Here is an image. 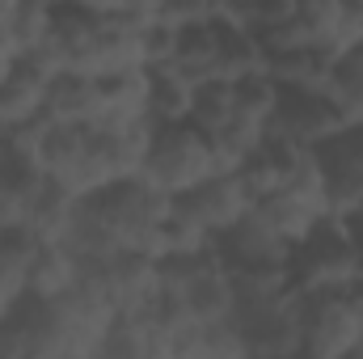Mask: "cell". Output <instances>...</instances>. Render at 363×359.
I'll list each match as a JSON object with an SVG mask.
<instances>
[{"label":"cell","mask_w":363,"mask_h":359,"mask_svg":"<svg viewBox=\"0 0 363 359\" xmlns=\"http://www.w3.org/2000/svg\"><path fill=\"white\" fill-rule=\"evenodd\" d=\"M144 182H152L157 190H165L169 199H182L190 190H199L207 178H216V148L211 136L199 123H169L157 127L152 153L144 161Z\"/></svg>","instance_id":"cell-1"},{"label":"cell","mask_w":363,"mask_h":359,"mask_svg":"<svg viewBox=\"0 0 363 359\" xmlns=\"http://www.w3.org/2000/svg\"><path fill=\"white\" fill-rule=\"evenodd\" d=\"M363 351V321L351 292H304V351L313 359H347Z\"/></svg>","instance_id":"cell-2"},{"label":"cell","mask_w":363,"mask_h":359,"mask_svg":"<svg viewBox=\"0 0 363 359\" xmlns=\"http://www.w3.org/2000/svg\"><path fill=\"white\" fill-rule=\"evenodd\" d=\"M342 131H347V118H342V110L334 106L330 93L283 89V101H279V110H274V118H271V140L321 153Z\"/></svg>","instance_id":"cell-3"},{"label":"cell","mask_w":363,"mask_h":359,"mask_svg":"<svg viewBox=\"0 0 363 359\" xmlns=\"http://www.w3.org/2000/svg\"><path fill=\"white\" fill-rule=\"evenodd\" d=\"M81 270L93 275V279H101V287L110 292V300H114L118 313L148 309L161 296V287H165L161 263L157 258H144V254H131V250H123V254H114L106 263H89V267H81Z\"/></svg>","instance_id":"cell-4"},{"label":"cell","mask_w":363,"mask_h":359,"mask_svg":"<svg viewBox=\"0 0 363 359\" xmlns=\"http://www.w3.org/2000/svg\"><path fill=\"white\" fill-rule=\"evenodd\" d=\"M182 207L211 233V237H224L233 224H241L258 203H254V194H250V186L241 174H216V178H207L199 190H190V194H182L178 199Z\"/></svg>","instance_id":"cell-5"},{"label":"cell","mask_w":363,"mask_h":359,"mask_svg":"<svg viewBox=\"0 0 363 359\" xmlns=\"http://www.w3.org/2000/svg\"><path fill=\"white\" fill-rule=\"evenodd\" d=\"M43 114L55 123V127H97L106 118V93H101V77L89 72H60L51 85H47V101H43Z\"/></svg>","instance_id":"cell-6"},{"label":"cell","mask_w":363,"mask_h":359,"mask_svg":"<svg viewBox=\"0 0 363 359\" xmlns=\"http://www.w3.org/2000/svg\"><path fill=\"white\" fill-rule=\"evenodd\" d=\"M216 250L224 254L228 267H271V263H291V245L262 220V211L254 207L241 224H233L224 237H216Z\"/></svg>","instance_id":"cell-7"},{"label":"cell","mask_w":363,"mask_h":359,"mask_svg":"<svg viewBox=\"0 0 363 359\" xmlns=\"http://www.w3.org/2000/svg\"><path fill=\"white\" fill-rule=\"evenodd\" d=\"M81 283V258L64 241H38L34 263H30V296L55 300Z\"/></svg>","instance_id":"cell-8"},{"label":"cell","mask_w":363,"mask_h":359,"mask_svg":"<svg viewBox=\"0 0 363 359\" xmlns=\"http://www.w3.org/2000/svg\"><path fill=\"white\" fill-rule=\"evenodd\" d=\"M38 241L21 228L0 241V317H9L26 296H30V263H34Z\"/></svg>","instance_id":"cell-9"},{"label":"cell","mask_w":363,"mask_h":359,"mask_svg":"<svg viewBox=\"0 0 363 359\" xmlns=\"http://www.w3.org/2000/svg\"><path fill=\"white\" fill-rule=\"evenodd\" d=\"M194 93L199 85H190L178 72H152V106L148 114L157 118V127H169V123H190L194 118Z\"/></svg>","instance_id":"cell-10"},{"label":"cell","mask_w":363,"mask_h":359,"mask_svg":"<svg viewBox=\"0 0 363 359\" xmlns=\"http://www.w3.org/2000/svg\"><path fill=\"white\" fill-rule=\"evenodd\" d=\"M258 211H262V220L271 224L274 233L296 250V245H304L313 233H317V224H321V216H313L308 207H300L296 199H287V194H271V199H262L258 203Z\"/></svg>","instance_id":"cell-11"},{"label":"cell","mask_w":363,"mask_h":359,"mask_svg":"<svg viewBox=\"0 0 363 359\" xmlns=\"http://www.w3.org/2000/svg\"><path fill=\"white\" fill-rule=\"evenodd\" d=\"M250 355V338L233 317H220V321H203V347H199V359H241Z\"/></svg>","instance_id":"cell-12"},{"label":"cell","mask_w":363,"mask_h":359,"mask_svg":"<svg viewBox=\"0 0 363 359\" xmlns=\"http://www.w3.org/2000/svg\"><path fill=\"white\" fill-rule=\"evenodd\" d=\"M359 43H363V0H342L338 21H334V30H330L321 51H330L334 60H347Z\"/></svg>","instance_id":"cell-13"},{"label":"cell","mask_w":363,"mask_h":359,"mask_svg":"<svg viewBox=\"0 0 363 359\" xmlns=\"http://www.w3.org/2000/svg\"><path fill=\"white\" fill-rule=\"evenodd\" d=\"M157 13L174 30H194V26H216L220 21V0H157Z\"/></svg>","instance_id":"cell-14"},{"label":"cell","mask_w":363,"mask_h":359,"mask_svg":"<svg viewBox=\"0 0 363 359\" xmlns=\"http://www.w3.org/2000/svg\"><path fill=\"white\" fill-rule=\"evenodd\" d=\"M64 4H72L81 13H93V17H114V13H123L127 0H64Z\"/></svg>","instance_id":"cell-15"},{"label":"cell","mask_w":363,"mask_h":359,"mask_svg":"<svg viewBox=\"0 0 363 359\" xmlns=\"http://www.w3.org/2000/svg\"><path fill=\"white\" fill-rule=\"evenodd\" d=\"M351 304H355V313H359V321H363V279L351 287Z\"/></svg>","instance_id":"cell-16"},{"label":"cell","mask_w":363,"mask_h":359,"mask_svg":"<svg viewBox=\"0 0 363 359\" xmlns=\"http://www.w3.org/2000/svg\"><path fill=\"white\" fill-rule=\"evenodd\" d=\"M4 165H9V153H4V140H0V182H4Z\"/></svg>","instance_id":"cell-17"}]
</instances>
